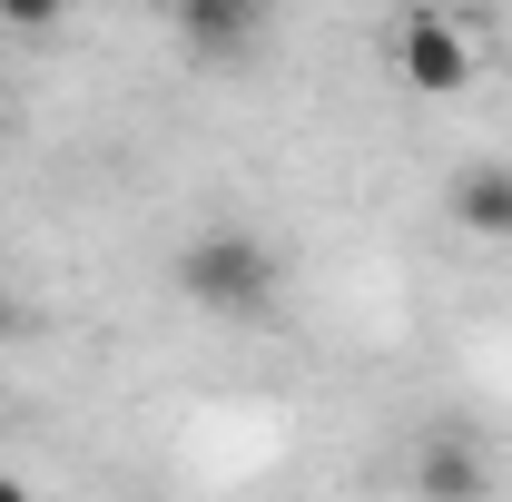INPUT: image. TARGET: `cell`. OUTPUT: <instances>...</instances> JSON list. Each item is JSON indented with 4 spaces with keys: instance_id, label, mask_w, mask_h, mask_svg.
<instances>
[{
    "instance_id": "cell-6",
    "label": "cell",
    "mask_w": 512,
    "mask_h": 502,
    "mask_svg": "<svg viewBox=\"0 0 512 502\" xmlns=\"http://www.w3.org/2000/svg\"><path fill=\"white\" fill-rule=\"evenodd\" d=\"M60 10H69V0H0V20H10V30H50Z\"/></svg>"
},
{
    "instance_id": "cell-4",
    "label": "cell",
    "mask_w": 512,
    "mask_h": 502,
    "mask_svg": "<svg viewBox=\"0 0 512 502\" xmlns=\"http://www.w3.org/2000/svg\"><path fill=\"white\" fill-rule=\"evenodd\" d=\"M444 217L463 227V237H483V247H512V168L473 158V168L444 188Z\"/></svg>"
},
{
    "instance_id": "cell-2",
    "label": "cell",
    "mask_w": 512,
    "mask_h": 502,
    "mask_svg": "<svg viewBox=\"0 0 512 502\" xmlns=\"http://www.w3.org/2000/svg\"><path fill=\"white\" fill-rule=\"evenodd\" d=\"M473 30L444 20V10H414L404 30H394V79L414 89V99H453V89H473Z\"/></svg>"
},
{
    "instance_id": "cell-9",
    "label": "cell",
    "mask_w": 512,
    "mask_h": 502,
    "mask_svg": "<svg viewBox=\"0 0 512 502\" xmlns=\"http://www.w3.org/2000/svg\"><path fill=\"white\" fill-rule=\"evenodd\" d=\"M0 502H30V483H20V473H0Z\"/></svg>"
},
{
    "instance_id": "cell-5",
    "label": "cell",
    "mask_w": 512,
    "mask_h": 502,
    "mask_svg": "<svg viewBox=\"0 0 512 502\" xmlns=\"http://www.w3.org/2000/svg\"><path fill=\"white\" fill-rule=\"evenodd\" d=\"M414 502H493V453L473 443H414Z\"/></svg>"
},
{
    "instance_id": "cell-3",
    "label": "cell",
    "mask_w": 512,
    "mask_h": 502,
    "mask_svg": "<svg viewBox=\"0 0 512 502\" xmlns=\"http://www.w3.org/2000/svg\"><path fill=\"white\" fill-rule=\"evenodd\" d=\"M178 40L197 50V69H237L266 40V0H197L188 20H178Z\"/></svg>"
},
{
    "instance_id": "cell-7",
    "label": "cell",
    "mask_w": 512,
    "mask_h": 502,
    "mask_svg": "<svg viewBox=\"0 0 512 502\" xmlns=\"http://www.w3.org/2000/svg\"><path fill=\"white\" fill-rule=\"evenodd\" d=\"M20 325H30V306H20V296H10V286H0V345H10V335H20Z\"/></svg>"
},
{
    "instance_id": "cell-1",
    "label": "cell",
    "mask_w": 512,
    "mask_h": 502,
    "mask_svg": "<svg viewBox=\"0 0 512 502\" xmlns=\"http://www.w3.org/2000/svg\"><path fill=\"white\" fill-rule=\"evenodd\" d=\"M168 276H178V296H188L197 315H217V325H256V315H276V296H286V256L266 247L256 227H197Z\"/></svg>"
},
{
    "instance_id": "cell-8",
    "label": "cell",
    "mask_w": 512,
    "mask_h": 502,
    "mask_svg": "<svg viewBox=\"0 0 512 502\" xmlns=\"http://www.w3.org/2000/svg\"><path fill=\"white\" fill-rule=\"evenodd\" d=\"M148 10H158V20H188V10H197V0H148Z\"/></svg>"
}]
</instances>
